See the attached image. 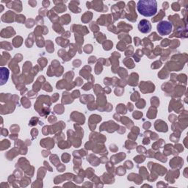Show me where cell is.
I'll list each match as a JSON object with an SVG mask.
<instances>
[{
  "mask_svg": "<svg viewBox=\"0 0 188 188\" xmlns=\"http://www.w3.org/2000/svg\"><path fill=\"white\" fill-rule=\"evenodd\" d=\"M137 9L142 16L151 17L157 13V2L155 0H140L137 2Z\"/></svg>",
  "mask_w": 188,
  "mask_h": 188,
  "instance_id": "6da1fadb",
  "label": "cell"
},
{
  "mask_svg": "<svg viewBox=\"0 0 188 188\" xmlns=\"http://www.w3.org/2000/svg\"><path fill=\"white\" fill-rule=\"evenodd\" d=\"M157 31L160 35H168L171 34L173 29V25L171 22L163 21L157 24Z\"/></svg>",
  "mask_w": 188,
  "mask_h": 188,
  "instance_id": "7a4b0ae2",
  "label": "cell"
},
{
  "mask_svg": "<svg viewBox=\"0 0 188 188\" xmlns=\"http://www.w3.org/2000/svg\"><path fill=\"white\" fill-rule=\"evenodd\" d=\"M138 29L142 33H149L151 29V25L149 21L143 19L138 24Z\"/></svg>",
  "mask_w": 188,
  "mask_h": 188,
  "instance_id": "3957f363",
  "label": "cell"
},
{
  "mask_svg": "<svg viewBox=\"0 0 188 188\" xmlns=\"http://www.w3.org/2000/svg\"><path fill=\"white\" fill-rule=\"evenodd\" d=\"M8 76H9V71L6 68H2L1 69V85H3L5 83L8 81Z\"/></svg>",
  "mask_w": 188,
  "mask_h": 188,
  "instance_id": "277c9868",
  "label": "cell"
},
{
  "mask_svg": "<svg viewBox=\"0 0 188 188\" xmlns=\"http://www.w3.org/2000/svg\"><path fill=\"white\" fill-rule=\"evenodd\" d=\"M43 5H44V7H48L49 5V1H44L43 2Z\"/></svg>",
  "mask_w": 188,
  "mask_h": 188,
  "instance_id": "5b68a950",
  "label": "cell"
},
{
  "mask_svg": "<svg viewBox=\"0 0 188 188\" xmlns=\"http://www.w3.org/2000/svg\"><path fill=\"white\" fill-rule=\"evenodd\" d=\"M29 4L31 5L32 7H35L36 5V4H37V2H29Z\"/></svg>",
  "mask_w": 188,
  "mask_h": 188,
  "instance_id": "8992f818",
  "label": "cell"
},
{
  "mask_svg": "<svg viewBox=\"0 0 188 188\" xmlns=\"http://www.w3.org/2000/svg\"><path fill=\"white\" fill-rule=\"evenodd\" d=\"M0 6H1V11H3V5H0Z\"/></svg>",
  "mask_w": 188,
  "mask_h": 188,
  "instance_id": "52a82bcc",
  "label": "cell"
}]
</instances>
